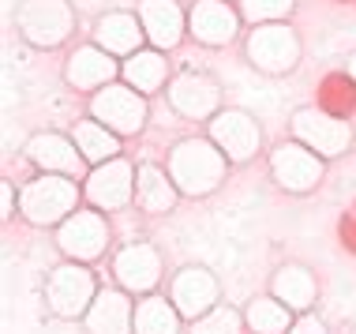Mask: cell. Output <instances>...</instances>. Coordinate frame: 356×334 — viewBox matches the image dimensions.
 Masks as SVG:
<instances>
[{
  "label": "cell",
  "mask_w": 356,
  "mask_h": 334,
  "mask_svg": "<svg viewBox=\"0 0 356 334\" xmlns=\"http://www.w3.org/2000/svg\"><path fill=\"white\" fill-rule=\"evenodd\" d=\"M165 169H169L172 184L180 188V196L207 199L225 184L229 158L210 143V136H188V139H177L169 147Z\"/></svg>",
  "instance_id": "obj_1"
},
{
  "label": "cell",
  "mask_w": 356,
  "mask_h": 334,
  "mask_svg": "<svg viewBox=\"0 0 356 334\" xmlns=\"http://www.w3.org/2000/svg\"><path fill=\"white\" fill-rule=\"evenodd\" d=\"M79 199H83V180L34 173L19 188V218L34 229H56L79 211Z\"/></svg>",
  "instance_id": "obj_2"
},
{
  "label": "cell",
  "mask_w": 356,
  "mask_h": 334,
  "mask_svg": "<svg viewBox=\"0 0 356 334\" xmlns=\"http://www.w3.org/2000/svg\"><path fill=\"white\" fill-rule=\"evenodd\" d=\"M12 26L26 45L49 53L72 42L75 26H79V12L72 8V0H15Z\"/></svg>",
  "instance_id": "obj_3"
},
{
  "label": "cell",
  "mask_w": 356,
  "mask_h": 334,
  "mask_svg": "<svg viewBox=\"0 0 356 334\" xmlns=\"http://www.w3.org/2000/svg\"><path fill=\"white\" fill-rule=\"evenodd\" d=\"M240 49H244V61L252 72L282 79V75H293L300 68L304 42H300L293 23H263V26H252L244 34Z\"/></svg>",
  "instance_id": "obj_4"
},
{
  "label": "cell",
  "mask_w": 356,
  "mask_h": 334,
  "mask_svg": "<svg viewBox=\"0 0 356 334\" xmlns=\"http://www.w3.org/2000/svg\"><path fill=\"white\" fill-rule=\"evenodd\" d=\"M98 293H102L98 274L86 263H72V260L49 267V274H45V282H42L45 312H49L53 319H68V323L83 319Z\"/></svg>",
  "instance_id": "obj_5"
},
{
  "label": "cell",
  "mask_w": 356,
  "mask_h": 334,
  "mask_svg": "<svg viewBox=\"0 0 356 334\" xmlns=\"http://www.w3.org/2000/svg\"><path fill=\"white\" fill-rule=\"evenodd\" d=\"M165 102L177 117L210 124L221 109H225V87H221L218 75H210L203 68H184L169 79Z\"/></svg>",
  "instance_id": "obj_6"
},
{
  "label": "cell",
  "mask_w": 356,
  "mask_h": 334,
  "mask_svg": "<svg viewBox=\"0 0 356 334\" xmlns=\"http://www.w3.org/2000/svg\"><path fill=\"white\" fill-rule=\"evenodd\" d=\"M86 117H94L109 132H117L120 139H131L147 128L150 102H147V94L131 90L128 83L117 79V83H109V87H102L98 94L86 98Z\"/></svg>",
  "instance_id": "obj_7"
},
{
  "label": "cell",
  "mask_w": 356,
  "mask_h": 334,
  "mask_svg": "<svg viewBox=\"0 0 356 334\" xmlns=\"http://www.w3.org/2000/svg\"><path fill=\"white\" fill-rule=\"evenodd\" d=\"M289 139L304 143V147L315 150L323 161L349 154V147L356 143L353 124L330 117V113H323L319 106H300V109L289 113Z\"/></svg>",
  "instance_id": "obj_8"
},
{
  "label": "cell",
  "mask_w": 356,
  "mask_h": 334,
  "mask_svg": "<svg viewBox=\"0 0 356 334\" xmlns=\"http://www.w3.org/2000/svg\"><path fill=\"white\" fill-rule=\"evenodd\" d=\"M53 241H56V252L64 260L90 267L109 252V218L83 203L68 222H60L53 229Z\"/></svg>",
  "instance_id": "obj_9"
},
{
  "label": "cell",
  "mask_w": 356,
  "mask_h": 334,
  "mask_svg": "<svg viewBox=\"0 0 356 334\" xmlns=\"http://www.w3.org/2000/svg\"><path fill=\"white\" fill-rule=\"evenodd\" d=\"M136 173H139V166L124 154L94 166L83 180V203L94 207V211H102V214L136 207Z\"/></svg>",
  "instance_id": "obj_10"
},
{
  "label": "cell",
  "mask_w": 356,
  "mask_h": 334,
  "mask_svg": "<svg viewBox=\"0 0 356 334\" xmlns=\"http://www.w3.org/2000/svg\"><path fill=\"white\" fill-rule=\"evenodd\" d=\"M210 143L229 158V166H248L263 150V124H259L248 109L225 106L214 120L207 124Z\"/></svg>",
  "instance_id": "obj_11"
},
{
  "label": "cell",
  "mask_w": 356,
  "mask_h": 334,
  "mask_svg": "<svg viewBox=\"0 0 356 334\" xmlns=\"http://www.w3.org/2000/svg\"><path fill=\"white\" fill-rule=\"evenodd\" d=\"M270 177L285 196H312L326 177V161L296 139H282L270 150Z\"/></svg>",
  "instance_id": "obj_12"
},
{
  "label": "cell",
  "mask_w": 356,
  "mask_h": 334,
  "mask_svg": "<svg viewBox=\"0 0 356 334\" xmlns=\"http://www.w3.org/2000/svg\"><path fill=\"white\" fill-rule=\"evenodd\" d=\"M244 31V15L233 0H191L188 4V38L203 49H225Z\"/></svg>",
  "instance_id": "obj_13"
},
{
  "label": "cell",
  "mask_w": 356,
  "mask_h": 334,
  "mask_svg": "<svg viewBox=\"0 0 356 334\" xmlns=\"http://www.w3.org/2000/svg\"><path fill=\"white\" fill-rule=\"evenodd\" d=\"M113 278L124 293L131 297H147V293H158L161 278H165V263H161V252L150 241H128L113 252Z\"/></svg>",
  "instance_id": "obj_14"
},
{
  "label": "cell",
  "mask_w": 356,
  "mask_h": 334,
  "mask_svg": "<svg viewBox=\"0 0 356 334\" xmlns=\"http://www.w3.org/2000/svg\"><path fill=\"white\" fill-rule=\"evenodd\" d=\"M23 154L38 173H56V177H72V180H86V173H90V166L79 154L75 139L64 136V132H53V128L34 132L23 143Z\"/></svg>",
  "instance_id": "obj_15"
},
{
  "label": "cell",
  "mask_w": 356,
  "mask_h": 334,
  "mask_svg": "<svg viewBox=\"0 0 356 334\" xmlns=\"http://www.w3.org/2000/svg\"><path fill=\"white\" fill-rule=\"evenodd\" d=\"M169 301L177 304V312L184 316V323H195L199 316H207L210 308L221 304V282L210 267L188 263L169 278Z\"/></svg>",
  "instance_id": "obj_16"
},
{
  "label": "cell",
  "mask_w": 356,
  "mask_h": 334,
  "mask_svg": "<svg viewBox=\"0 0 356 334\" xmlns=\"http://www.w3.org/2000/svg\"><path fill=\"white\" fill-rule=\"evenodd\" d=\"M60 75H64V83H68L72 90L98 94L102 87H109V83L120 79V61L109 56L105 49H98L94 42H83V45H75V49L64 56Z\"/></svg>",
  "instance_id": "obj_17"
},
{
  "label": "cell",
  "mask_w": 356,
  "mask_h": 334,
  "mask_svg": "<svg viewBox=\"0 0 356 334\" xmlns=\"http://www.w3.org/2000/svg\"><path fill=\"white\" fill-rule=\"evenodd\" d=\"M90 42L98 45V49H105L109 56H117V61H128V56H136L139 49H147V31H143L136 12H128V8H109L105 15L94 19Z\"/></svg>",
  "instance_id": "obj_18"
},
{
  "label": "cell",
  "mask_w": 356,
  "mask_h": 334,
  "mask_svg": "<svg viewBox=\"0 0 356 334\" xmlns=\"http://www.w3.org/2000/svg\"><path fill=\"white\" fill-rule=\"evenodd\" d=\"M143 31H147V45L161 53H172L188 38V12L177 0H139L136 8Z\"/></svg>",
  "instance_id": "obj_19"
},
{
  "label": "cell",
  "mask_w": 356,
  "mask_h": 334,
  "mask_svg": "<svg viewBox=\"0 0 356 334\" xmlns=\"http://www.w3.org/2000/svg\"><path fill=\"white\" fill-rule=\"evenodd\" d=\"M86 334H136V297L120 285H102L90 312L83 316Z\"/></svg>",
  "instance_id": "obj_20"
},
{
  "label": "cell",
  "mask_w": 356,
  "mask_h": 334,
  "mask_svg": "<svg viewBox=\"0 0 356 334\" xmlns=\"http://www.w3.org/2000/svg\"><path fill=\"white\" fill-rule=\"evenodd\" d=\"M270 297L289 304L296 316H304V312H312L315 301H319V278H315V271L304 263H282L270 274Z\"/></svg>",
  "instance_id": "obj_21"
},
{
  "label": "cell",
  "mask_w": 356,
  "mask_h": 334,
  "mask_svg": "<svg viewBox=\"0 0 356 334\" xmlns=\"http://www.w3.org/2000/svg\"><path fill=\"white\" fill-rule=\"evenodd\" d=\"M180 203V188L172 184L165 166H154V161H143L136 173V211L143 214H172V207Z\"/></svg>",
  "instance_id": "obj_22"
},
{
  "label": "cell",
  "mask_w": 356,
  "mask_h": 334,
  "mask_svg": "<svg viewBox=\"0 0 356 334\" xmlns=\"http://www.w3.org/2000/svg\"><path fill=\"white\" fill-rule=\"evenodd\" d=\"M169 53H161V49H139L136 56H128V61H120V83H128L131 90H139V94H158V90H165L169 87Z\"/></svg>",
  "instance_id": "obj_23"
},
{
  "label": "cell",
  "mask_w": 356,
  "mask_h": 334,
  "mask_svg": "<svg viewBox=\"0 0 356 334\" xmlns=\"http://www.w3.org/2000/svg\"><path fill=\"white\" fill-rule=\"evenodd\" d=\"M72 139H75V147H79V154L86 158V166H102V161H113V158H120L124 150H120V136L117 132H109L105 124H98L94 117H83V120H75L72 124Z\"/></svg>",
  "instance_id": "obj_24"
},
{
  "label": "cell",
  "mask_w": 356,
  "mask_h": 334,
  "mask_svg": "<svg viewBox=\"0 0 356 334\" xmlns=\"http://www.w3.org/2000/svg\"><path fill=\"white\" fill-rule=\"evenodd\" d=\"M244 323L248 334H289L296 323V312L270 293H263V297H252L244 304Z\"/></svg>",
  "instance_id": "obj_25"
},
{
  "label": "cell",
  "mask_w": 356,
  "mask_h": 334,
  "mask_svg": "<svg viewBox=\"0 0 356 334\" xmlns=\"http://www.w3.org/2000/svg\"><path fill=\"white\" fill-rule=\"evenodd\" d=\"M180 327H184V316L169 297L161 293L136 297V334H180Z\"/></svg>",
  "instance_id": "obj_26"
},
{
  "label": "cell",
  "mask_w": 356,
  "mask_h": 334,
  "mask_svg": "<svg viewBox=\"0 0 356 334\" xmlns=\"http://www.w3.org/2000/svg\"><path fill=\"white\" fill-rule=\"evenodd\" d=\"M319 106L323 113H330V117H338V120H349L356 117V83H353V75L349 72H330L326 79L319 83Z\"/></svg>",
  "instance_id": "obj_27"
},
{
  "label": "cell",
  "mask_w": 356,
  "mask_h": 334,
  "mask_svg": "<svg viewBox=\"0 0 356 334\" xmlns=\"http://www.w3.org/2000/svg\"><path fill=\"white\" fill-rule=\"evenodd\" d=\"M244 312H236L233 304H218L207 316H199L195 323H188V334H244Z\"/></svg>",
  "instance_id": "obj_28"
},
{
  "label": "cell",
  "mask_w": 356,
  "mask_h": 334,
  "mask_svg": "<svg viewBox=\"0 0 356 334\" xmlns=\"http://www.w3.org/2000/svg\"><path fill=\"white\" fill-rule=\"evenodd\" d=\"M236 8L248 26H263V23H289V15L296 12V0H236Z\"/></svg>",
  "instance_id": "obj_29"
},
{
  "label": "cell",
  "mask_w": 356,
  "mask_h": 334,
  "mask_svg": "<svg viewBox=\"0 0 356 334\" xmlns=\"http://www.w3.org/2000/svg\"><path fill=\"white\" fill-rule=\"evenodd\" d=\"M19 214V188H15V180H0V218L4 222H12V218Z\"/></svg>",
  "instance_id": "obj_30"
},
{
  "label": "cell",
  "mask_w": 356,
  "mask_h": 334,
  "mask_svg": "<svg viewBox=\"0 0 356 334\" xmlns=\"http://www.w3.org/2000/svg\"><path fill=\"white\" fill-rule=\"evenodd\" d=\"M338 237H341V248H345V252H353V255H356V207H349V211L341 214Z\"/></svg>",
  "instance_id": "obj_31"
},
{
  "label": "cell",
  "mask_w": 356,
  "mask_h": 334,
  "mask_svg": "<svg viewBox=\"0 0 356 334\" xmlns=\"http://www.w3.org/2000/svg\"><path fill=\"white\" fill-rule=\"evenodd\" d=\"M289 334H330V327H326L315 312H304V316H296V323H293Z\"/></svg>",
  "instance_id": "obj_32"
},
{
  "label": "cell",
  "mask_w": 356,
  "mask_h": 334,
  "mask_svg": "<svg viewBox=\"0 0 356 334\" xmlns=\"http://www.w3.org/2000/svg\"><path fill=\"white\" fill-rule=\"evenodd\" d=\"M72 8L79 15H94V19H98V15L109 12V0H72Z\"/></svg>",
  "instance_id": "obj_33"
},
{
  "label": "cell",
  "mask_w": 356,
  "mask_h": 334,
  "mask_svg": "<svg viewBox=\"0 0 356 334\" xmlns=\"http://www.w3.org/2000/svg\"><path fill=\"white\" fill-rule=\"evenodd\" d=\"M345 72H349V75H353V83H356V49L349 53V61H345Z\"/></svg>",
  "instance_id": "obj_34"
},
{
  "label": "cell",
  "mask_w": 356,
  "mask_h": 334,
  "mask_svg": "<svg viewBox=\"0 0 356 334\" xmlns=\"http://www.w3.org/2000/svg\"><path fill=\"white\" fill-rule=\"evenodd\" d=\"M341 334H356V323H345V331Z\"/></svg>",
  "instance_id": "obj_35"
},
{
  "label": "cell",
  "mask_w": 356,
  "mask_h": 334,
  "mask_svg": "<svg viewBox=\"0 0 356 334\" xmlns=\"http://www.w3.org/2000/svg\"><path fill=\"white\" fill-rule=\"evenodd\" d=\"M341 4H356V0H341Z\"/></svg>",
  "instance_id": "obj_36"
},
{
  "label": "cell",
  "mask_w": 356,
  "mask_h": 334,
  "mask_svg": "<svg viewBox=\"0 0 356 334\" xmlns=\"http://www.w3.org/2000/svg\"><path fill=\"white\" fill-rule=\"evenodd\" d=\"M233 4H236V0H233Z\"/></svg>",
  "instance_id": "obj_37"
}]
</instances>
